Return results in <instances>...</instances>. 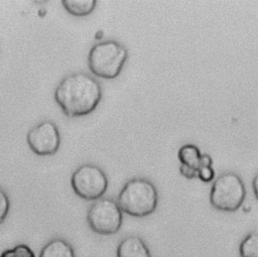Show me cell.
Wrapping results in <instances>:
<instances>
[{
  "instance_id": "6da1fadb",
  "label": "cell",
  "mask_w": 258,
  "mask_h": 257,
  "mask_svg": "<svg viewBox=\"0 0 258 257\" xmlns=\"http://www.w3.org/2000/svg\"><path fill=\"white\" fill-rule=\"evenodd\" d=\"M102 99L100 83L89 74L78 72L64 77L54 91V100L69 117L92 113Z\"/></svg>"
},
{
  "instance_id": "7a4b0ae2",
  "label": "cell",
  "mask_w": 258,
  "mask_h": 257,
  "mask_svg": "<svg viewBox=\"0 0 258 257\" xmlns=\"http://www.w3.org/2000/svg\"><path fill=\"white\" fill-rule=\"evenodd\" d=\"M116 202L121 211L127 215L143 218L151 215L156 210L158 192L150 180L135 177L124 184Z\"/></svg>"
},
{
  "instance_id": "3957f363",
  "label": "cell",
  "mask_w": 258,
  "mask_h": 257,
  "mask_svg": "<svg viewBox=\"0 0 258 257\" xmlns=\"http://www.w3.org/2000/svg\"><path fill=\"white\" fill-rule=\"evenodd\" d=\"M128 57L127 48L120 42L108 39L95 43L88 55V67L91 73L101 79L117 78Z\"/></svg>"
},
{
  "instance_id": "277c9868",
  "label": "cell",
  "mask_w": 258,
  "mask_h": 257,
  "mask_svg": "<svg viewBox=\"0 0 258 257\" xmlns=\"http://www.w3.org/2000/svg\"><path fill=\"white\" fill-rule=\"evenodd\" d=\"M246 188L241 177L234 172H224L213 182L210 203L221 212H235L243 205Z\"/></svg>"
},
{
  "instance_id": "5b68a950",
  "label": "cell",
  "mask_w": 258,
  "mask_h": 257,
  "mask_svg": "<svg viewBox=\"0 0 258 257\" xmlns=\"http://www.w3.org/2000/svg\"><path fill=\"white\" fill-rule=\"evenodd\" d=\"M87 222L91 230L99 235H114L122 227L123 212L113 199L101 198L90 206Z\"/></svg>"
},
{
  "instance_id": "8992f818",
  "label": "cell",
  "mask_w": 258,
  "mask_h": 257,
  "mask_svg": "<svg viewBox=\"0 0 258 257\" xmlns=\"http://www.w3.org/2000/svg\"><path fill=\"white\" fill-rule=\"evenodd\" d=\"M71 185L75 194L86 201L101 199L108 188V178L95 164H83L72 174Z\"/></svg>"
},
{
  "instance_id": "52a82bcc",
  "label": "cell",
  "mask_w": 258,
  "mask_h": 257,
  "mask_svg": "<svg viewBox=\"0 0 258 257\" xmlns=\"http://www.w3.org/2000/svg\"><path fill=\"white\" fill-rule=\"evenodd\" d=\"M26 141L29 148L36 155H53L60 145L59 131L53 122L44 120L28 131Z\"/></svg>"
},
{
  "instance_id": "ba28073f",
  "label": "cell",
  "mask_w": 258,
  "mask_h": 257,
  "mask_svg": "<svg viewBox=\"0 0 258 257\" xmlns=\"http://www.w3.org/2000/svg\"><path fill=\"white\" fill-rule=\"evenodd\" d=\"M180 166L179 172L186 178L198 177L199 171L204 166H212L213 159L208 154H202L200 149L194 144L182 145L177 153Z\"/></svg>"
},
{
  "instance_id": "9c48e42d",
  "label": "cell",
  "mask_w": 258,
  "mask_h": 257,
  "mask_svg": "<svg viewBox=\"0 0 258 257\" xmlns=\"http://www.w3.org/2000/svg\"><path fill=\"white\" fill-rule=\"evenodd\" d=\"M116 257H152L146 242L139 236L123 238L116 249Z\"/></svg>"
},
{
  "instance_id": "30bf717a",
  "label": "cell",
  "mask_w": 258,
  "mask_h": 257,
  "mask_svg": "<svg viewBox=\"0 0 258 257\" xmlns=\"http://www.w3.org/2000/svg\"><path fill=\"white\" fill-rule=\"evenodd\" d=\"M38 257H76V253L66 239L53 238L41 248Z\"/></svg>"
},
{
  "instance_id": "8fae6325",
  "label": "cell",
  "mask_w": 258,
  "mask_h": 257,
  "mask_svg": "<svg viewBox=\"0 0 258 257\" xmlns=\"http://www.w3.org/2000/svg\"><path fill=\"white\" fill-rule=\"evenodd\" d=\"M61 4L71 15L84 17L94 11L97 2L95 0H63Z\"/></svg>"
},
{
  "instance_id": "7c38bea8",
  "label": "cell",
  "mask_w": 258,
  "mask_h": 257,
  "mask_svg": "<svg viewBox=\"0 0 258 257\" xmlns=\"http://www.w3.org/2000/svg\"><path fill=\"white\" fill-rule=\"evenodd\" d=\"M240 257H258V235L256 231L248 233L239 245Z\"/></svg>"
},
{
  "instance_id": "4fadbf2b",
  "label": "cell",
  "mask_w": 258,
  "mask_h": 257,
  "mask_svg": "<svg viewBox=\"0 0 258 257\" xmlns=\"http://www.w3.org/2000/svg\"><path fill=\"white\" fill-rule=\"evenodd\" d=\"M10 210V201L4 189L0 187V224L3 223Z\"/></svg>"
},
{
  "instance_id": "5bb4252c",
  "label": "cell",
  "mask_w": 258,
  "mask_h": 257,
  "mask_svg": "<svg viewBox=\"0 0 258 257\" xmlns=\"http://www.w3.org/2000/svg\"><path fill=\"white\" fill-rule=\"evenodd\" d=\"M12 249L16 257H36L33 250L26 244H17Z\"/></svg>"
},
{
  "instance_id": "9a60e30c",
  "label": "cell",
  "mask_w": 258,
  "mask_h": 257,
  "mask_svg": "<svg viewBox=\"0 0 258 257\" xmlns=\"http://www.w3.org/2000/svg\"><path fill=\"white\" fill-rule=\"evenodd\" d=\"M215 177V171L213 166H204L198 173V178L204 182H210Z\"/></svg>"
},
{
  "instance_id": "2e32d148",
  "label": "cell",
  "mask_w": 258,
  "mask_h": 257,
  "mask_svg": "<svg viewBox=\"0 0 258 257\" xmlns=\"http://www.w3.org/2000/svg\"><path fill=\"white\" fill-rule=\"evenodd\" d=\"M0 257H16V255H15L13 249L9 248V249L2 251V253L0 254Z\"/></svg>"
},
{
  "instance_id": "e0dca14e",
  "label": "cell",
  "mask_w": 258,
  "mask_h": 257,
  "mask_svg": "<svg viewBox=\"0 0 258 257\" xmlns=\"http://www.w3.org/2000/svg\"><path fill=\"white\" fill-rule=\"evenodd\" d=\"M253 186H254V195H255V196H257V191H256V177H255V179H254Z\"/></svg>"
}]
</instances>
